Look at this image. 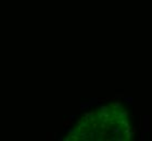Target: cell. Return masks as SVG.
<instances>
[{
	"instance_id": "obj_1",
	"label": "cell",
	"mask_w": 152,
	"mask_h": 141,
	"mask_svg": "<svg viewBox=\"0 0 152 141\" xmlns=\"http://www.w3.org/2000/svg\"><path fill=\"white\" fill-rule=\"evenodd\" d=\"M89 125H83L80 132L90 130L84 139L127 141L134 137V129L129 115L123 107H104L98 114L89 115Z\"/></svg>"
}]
</instances>
